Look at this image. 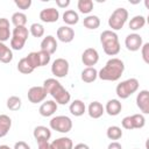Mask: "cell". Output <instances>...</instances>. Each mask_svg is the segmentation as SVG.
<instances>
[{"label":"cell","mask_w":149,"mask_h":149,"mask_svg":"<svg viewBox=\"0 0 149 149\" xmlns=\"http://www.w3.org/2000/svg\"><path fill=\"white\" fill-rule=\"evenodd\" d=\"M106 113L111 116H116L118 114H120L121 109H122V105L118 99H111L107 101L106 106L104 107Z\"/></svg>","instance_id":"cell-16"},{"label":"cell","mask_w":149,"mask_h":149,"mask_svg":"<svg viewBox=\"0 0 149 149\" xmlns=\"http://www.w3.org/2000/svg\"><path fill=\"white\" fill-rule=\"evenodd\" d=\"M136 105L144 114L149 113V91L142 90L136 97Z\"/></svg>","instance_id":"cell-14"},{"label":"cell","mask_w":149,"mask_h":149,"mask_svg":"<svg viewBox=\"0 0 149 149\" xmlns=\"http://www.w3.org/2000/svg\"><path fill=\"white\" fill-rule=\"evenodd\" d=\"M14 3L20 9H28L31 6V0H14Z\"/></svg>","instance_id":"cell-39"},{"label":"cell","mask_w":149,"mask_h":149,"mask_svg":"<svg viewBox=\"0 0 149 149\" xmlns=\"http://www.w3.org/2000/svg\"><path fill=\"white\" fill-rule=\"evenodd\" d=\"M28 28L26 27H15L12 31L10 37V47L14 50H21L24 47L26 41L28 40Z\"/></svg>","instance_id":"cell-6"},{"label":"cell","mask_w":149,"mask_h":149,"mask_svg":"<svg viewBox=\"0 0 149 149\" xmlns=\"http://www.w3.org/2000/svg\"><path fill=\"white\" fill-rule=\"evenodd\" d=\"M142 44H143L142 37L139 34H136V33L129 34L126 37V40H125V45H126V48L129 51H137V50H140Z\"/></svg>","instance_id":"cell-11"},{"label":"cell","mask_w":149,"mask_h":149,"mask_svg":"<svg viewBox=\"0 0 149 149\" xmlns=\"http://www.w3.org/2000/svg\"><path fill=\"white\" fill-rule=\"evenodd\" d=\"M21 99L16 95H12L7 99V108L10 111H19L21 108Z\"/></svg>","instance_id":"cell-32"},{"label":"cell","mask_w":149,"mask_h":149,"mask_svg":"<svg viewBox=\"0 0 149 149\" xmlns=\"http://www.w3.org/2000/svg\"><path fill=\"white\" fill-rule=\"evenodd\" d=\"M77 7H78L80 13L88 14L93 9V1L92 0H79L77 3Z\"/></svg>","instance_id":"cell-31"},{"label":"cell","mask_w":149,"mask_h":149,"mask_svg":"<svg viewBox=\"0 0 149 149\" xmlns=\"http://www.w3.org/2000/svg\"><path fill=\"white\" fill-rule=\"evenodd\" d=\"M99 61V54L94 48H87L81 55V62L87 68H93Z\"/></svg>","instance_id":"cell-10"},{"label":"cell","mask_w":149,"mask_h":149,"mask_svg":"<svg viewBox=\"0 0 149 149\" xmlns=\"http://www.w3.org/2000/svg\"><path fill=\"white\" fill-rule=\"evenodd\" d=\"M41 50L48 52L49 55H52L57 50V41L52 35L45 36L41 42Z\"/></svg>","instance_id":"cell-15"},{"label":"cell","mask_w":149,"mask_h":149,"mask_svg":"<svg viewBox=\"0 0 149 149\" xmlns=\"http://www.w3.org/2000/svg\"><path fill=\"white\" fill-rule=\"evenodd\" d=\"M0 149H12V148H9V147L6 146V144H2V146H0Z\"/></svg>","instance_id":"cell-46"},{"label":"cell","mask_w":149,"mask_h":149,"mask_svg":"<svg viewBox=\"0 0 149 149\" xmlns=\"http://www.w3.org/2000/svg\"><path fill=\"white\" fill-rule=\"evenodd\" d=\"M13 59V52L12 50L2 42H0V62L7 64L9 62H12Z\"/></svg>","instance_id":"cell-25"},{"label":"cell","mask_w":149,"mask_h":149,"mask_svg":"<svg viewBox=\"0 0 149 149\" xmlns=\"http://www.w3.org/2000/svg\"><path fill=\"white\" fill-rule=\"evenodd\" d=\"M72 149H90V148H88V146L85 144V143H78V144H76Z\"/></svg>","instance_id":"cell-45"},{"label":"cell","mask_w":149,"mask_h":149,"mask_svg":"<svg viewBox=\"0 0 149 149\" xmlns=\"http://www.w3.org/2000/svg\"><path fill=\"white\" fill-rule=\"evenodd\" d=\"M128 19V10L123 7L116 8L108 19V26L112 28V30H120L123 28L126 21Z\"/></svg>","instance_id":"cell-5"},{"label":"cell","mask_w":149,"mask_h":149,"mask_svg":"<svg viewBox=\"0 0 149 149\" xmlns=\"http://www.w3.org/2000/svg\"><path fill=\"white\" fill-rule=\"evenodd\" d=\"M83 24L87 29H97L100 26V19L97 15H88L84 19Z\"/></svg>","instance_id":"cell-28"},{"label":"cell","mask_w":149,"mask_h":149,"mask_svg":"<svg viewBox=\"0 0 149 149\" xmlns=\"http://www.w3.org/2000/svg\"><path fill=\"white\" fill-rule=\"evenodd\" d=\"M12 23L15 27H26L27 23V15L21 12H16L12 15Z\"/></svg>","instance_id":"cell-29"},{"label":"cell","mask_w":149,"mask_h":149,"mask_svg":"<svg viewBox=\"0 0 149 149\" xmlns=\"http://www.w3.org/2000/svg\"><path fill=\"white\" fill-rule=\"evenodd\" d=\"M29 33L34 36V37H42L44 35V27L41 23H33L29 28Z\"/></svg>","instance_id":"cell-34"},{"label":"cell","mask_w":149,"mask_h":149,"mask_svg":"<svg viewBox=\"0 0 149 149\" xmlns=\"http://www.w3.org/2000/svg\"><path fill=\"white\" fill-rule=\"evenodd\" d=\"M121 123H122V127H123L125 129H128V130L134 129V127H133V121H132V116H130V115L125 116V118L122 119Z\"/></svg>","instance_id":"cell-40"},{"label":"cell","mask_w":149,"mask_h":149,"mask_svg":"<svg viewBox=\"0 0 149 149\" xmlns=\"http://www.w3.org/2000/svg\"><path fill=\"white\" fill-rule=\"evenodd\" d=\"M87 113L91 118L93 119H99L100 116H102V114L105 113V108L104 106L99 102V101H92L90 105H88V108H87Z\"/></svg>","instance_id":"cell-19"},{"label":"cell","mask_w":149,"mask_h":149,"mask_svg":"<svg viewBox=\"0 0 149 149\" xmlns=\"http://www.w3.org/2000/svg\"><path fill=\"white\" fill-rule=\"evenodd\" d=\"M141 54H142V58L143 61L149 64V43H144L141 47Z\"/></svg>","instance_id":"cell-38"},{"label":"cell","mask_w":149,"mask_h":149,"mask_svg":"<svg viewBox=\"0 0 149 149\" xmlns=\"http://www.w3.org/2000/svg\"><path fill=\"white\" fill-rule=\"evenodd\" d=\"M69 62L64 58H56L51 65V72L57 78H64L69 73Z\"/></svg>","instance_id":"cell-8"},{"label":"cell","mask_w":149,"mask_h":149,"mask_svg":"<svg viewBox=\"0 0 149 149\" xmlns=\"http://www.w3.org/2000/svg\"><path fill=\"white\" fill-rule=\"evenodd\" d=\"M63 21L68 24V26H73L76 23H78L79 21V15L77 12L72 10V9H68L64 12L63 14Z\"/></svg>","instance_id":"cell-26"},{"label":"cell","mask_w":149,"mask_h":149,"mask_svg":"<svg viewBox=\"0 0 149 149\" xmlns=\"http://www.w3.org/2000/svg\"><path fill=\"white\" fill-rule=\"evenodd\" d=\"M26 59H27V62L29 63V65H30L34 70H35L36 68L41 66V65H40V58H38V52H37V51H36V52H29V54L27 55Z\"/></svg>","instance_id":"cell-36"},{"label":"cell","mask_w":149,"mask_h":149,"mask_svg":"<svg viewBox=\"0 0 149 149\" xmlns=\"http://www.w3.org/2000/svg\"><path fill=\"white\" fill-rule=\"evenodd\" d=\"M57 38L63 43H70L74 38V30L69 26H62L57 29Z\"/></svg>","instance_id":"cell-13"},{"label":"cell","mask_w":149,"mask_h":149,"mask_svg":"<svg viewBox=\"0 0 149 149\" xmlns=\"http://www.w3.org/2000/svg\"><path fill=\"white\" fill-rule=\"evenodd\" d=\"M43 87H44V90L48 94H51V97L55 99V102L57 105L58 104L59 105H66L71 99L70 93L55 78L45 79L44 83H43Z\"/></svg>","instance_id":"cell-2"},{"label":"cell","mask_w":149,"mask_h":149,"mask_svg":"<svg viewBox=\"0 0 149 149\" xmlns=\"http://www.w3.org/2000/svg\"><path fill=\"white\" fill-rule=\"evenodd\" d=\"M98 78V71L94 68H86L81 71V80L85 83H93Z\"/></svg>","instance_id":"cell-24"},{"label":"cell","mask_w":149,"mask_h":149,"mask_svg":"<svg viewBox=\"0 0 149 149\" xmlns=\"http://www.w3.org/2000/svg\"><path fill=\"white\" fill-rule=\"evenodd\" d=\"M10 127H12V119L6 114H0V137L6 136Z\"/></svg>","instance_id":"cell-23"},{"label":"cell","mask_w":149,"mask_h":149,"mask_svg":"<svg viewBox=\"0 0 149 149\" xmlns=\"http://www.w3.org/2000/svg\"><path fill=\"white\" fill-rule=\"evenodd\" d=\"M47 94L43 86H33L28 90V100L31 104H38L47 98Z\"/></svg>","instance_id":"cell-9"},{"label":"cell","mask_w":149,"mask_h":149,"mask_svg":"<svg viewBox=\"0 0 149 149\" xmlns=\"http://www.w3.org/2000/svg\"><path fill=\"white\" fill-rule=\"evenodd\" d=\"M14 149H30V147L24 141H19L14 144Z\"/></svg>","instance_id":"cell-41"},{"label":"cell","mask_w":149,"mask_h":149,"mask_svg":"<svg viewBox=\"0 0 149 149\" xmlns=\"http://www.w3.org/2000/svg\"><path fill=\"white\" fill-rule=\"evenodd\" d=\"M17 70L21 72V73H23V74H29V73H31L33 71H34V69L29 65V63L27 62V59H26V57H23V58H21L20 61H19V63H17Z\"/></svg>","instance_id":"cell-33"},{"label":"cell","mask_w":149,"mask_h":149,"mask_svg":"<svg viewBox=\"0 0 149 149\" xmlns=\"http://www.w3.org/2000/svg\"><path fill=\"white\" fill-rule=\"evenodd\" d=\"M125 71V64L120 58H111L107 61L105 66L98 72V77L101 80L115 81L120 79Z\"/></svg>","instance_id":"cell-1"},{"label":"cell","mask_w":149,"mask_h":149,"mask_svg":"<svg viewBox=\"0 0 149 149\" xmlns=\"http://www.w3.org/2000/svg\"><path fill=\"white\" fill-rule=\"evenodd\" d=\"M57 111V104L55 102V100H47L44 101L41 106H40V114L42 116H51L55 112Z\"/></svg>","instance_id":"cell-17"},{"label":"cell","mask_w":149,"mask_h":149,"mask_svg":"<svg viewBox=\"0 0 149 149\" xmlns=\"http://www.w3.org/2000/svg\"><path fill=\"white\" fill-rule=\"evenodd\" d=\"M100 42L104 51L108 56H115L120 52V43L116 33L113 30H104L100 34Z\"/></svg>","instance_id":"cell-3"},{"label":"cell","mask_w":149,"mask_h":149,"mask_svg":"<svg viewBox=\"0 0 149 149\" xmlns=\"http://www.w3.org/2000/svg\"><path fill=\"white\" fill-rule=\"evenodd\" d=\"M38 58H40V65H41V66H44V65L49 64L50 58H51V55H49V54L45 52V51L40 50V51H38Z\"/></svg>","instance_id":"cell-37"},{"label":"cell","mask_w":149,"mask_h":149,"mask_svg":"<svg viewBox=\"0 0 149 149\" xmlns=\"http://www.w3.org/2000/svg\"><path fill=\"white\" fill-rule=\"evenodd\" d=\"M56 5L59 8H66L70 5V0H56Z\"/></svg>","instance_id":"cell-43"},{"label":"cell","mask_w":149,"mask_h":149,"mask_svg":"<svg viewBox=\"0 0 149 149\" xmlns=\"http://www.w3.org/2000/svg\"><path fill=\"white\" fill-rule=\"evenodd\" d=\"M37 144H38V149H52L51 144L48 141H40L37 142Z\"/></svg>","instance_id":"cell-42"},{"label":"cell","mask_w":149,"mask_h":149,"mask_svg":"<svg viewBox=\"0 0 149 149\" xmlns=\"http://www.w3.org/2000/svg\"><path fill=\"white\" fill-rule=\"evenodd\" d=\"M50 144H51L52 149H72L73 148L72 140L69 137H65V136L54 140Z\"/></svg>","instance_id":"cell-20"},{"label":"cell","mask_w":149,"mask_h":149,"mask_svg":"<svg viewBox=\"0 0 149 149\" xmlns=\"http://www.w3.org/2000/svg\"><path fill=\"white\" fill-rule=\"evenodd\" d=\"M34 137L37 142L40 141H49L51 137V132L48 127L45 126H37L34 129Z\"/></svg>","instance_id":"cell-18"},{"label":"cell","mask_w":149,"mask_h":149,"mask_svg":"<svg viewBox=\"0 0 149 149\" xmlns=\"http://www.w3.org/2000/svg\"><path fill=\"white\" fill-rule=\"evenodd\" d=\"M146 24V17L143 15H136L129 21V28L132 30H140Z\"/></svg>","instance_id":"cell-27"},{"label":"cell","mask_w":149,"mask_h":149,"mask_svg":"<svg viewBox=\"0 0 149 149\" xmlns=\"http://www.w3.org/2000/svg\"><path fill=\"white\" fill-rule=\"evenodd\" d=\"M40 19H41V21L47 22V23L57 22L59 19V12H58V9H56L54 7L44 8L40 12Z\"/></svg>","instance_id":"cell-12"},{"label":"cell","mask_w":149,"mask_h":149,"mask_svg":"<svg viewBox=\"0 0 149 149\" xmlns=\"http://www.w3.org/2000/svg\"><path fill=\"white\" fill-rule=\"evenodd\" d=\"M139 86H140V83L136 78H129L118 84L115 91L120 99H127L139 90Z\"/></svg>","instance_id":"cell-4"},{"label":"cell","mask_w":149,"mask_h":149,"mask_svg":"<svg viewBox=\"0 0 149 149\" xmlns=\"http://www.w3.org/2000/svg\"><path fill=\"white\" fill-rule=\"evenodd\" d=\"M106 135L109 140H113V141H116L122 137V130L120 127L118 126H111L107 128V132H106Z\"/></svg>","instance_id":"cell-30"},{"label":"cell","mask_w":149,"mask_h":149,"mask_svg":"<svg viewBox=\"0 0 149 149\" xmlns=\"http://www.w3.org/2000/svg\"><path fill=\"white\" fill-rule=\"evenodd\" d=\"M49 125H50V128L52 130H56V132H59V133H69L72 128V121L66 115L54 116L50 120Z\"/></svg>","instance_id":"cell-7"},{"label":"cell","mask_w":149,"mask_h":149,"mask_svg":"<svg viewBox=\"0 0 149 149\" xmlns=\"http://www.w3.org/2000/svg\"><path fill=\"white\" fill-rule=\"evenodd\" d=\"M69 109H70V113H71L72 115H74V116H81V115L85 113L86 107H85V104H84L81 100L76 99V100H73V101L70 104Z\"/></svg>","instance_id":"cell-22"},{"label":"cell","mask_w":149,"mask_h":149,"mask_svg":"<svg viewBox=\"0 0 149 149\" xmlns=\"http://www.w3.org/2000/svg\"><path fill=\"white\" fill-rule=\"evenodd\" d=\"M10 37L9 21L6 17H0V42H6Z\"/></svg>","instance_id":"cell-21"},{"label":"cell","mask_w":149,"mask_h":149,"mask_svg":"<svg viewBox=\"0 0 149 149\" xmlns=\"http://www.w3.org/2000/svg\"><path fill=\"white\" fill-rule=\"evenodd\" d=\"M132 116V121H133V127L134 129H140L143 128L146 125V119L143 116V114H133Z\"/></svg>","instance_id":"cell-35"},{"label":"cell","mask_w":149,"mask_h":149,"mask_svg":"<svg viewBox=\"0 0 149 149\" xmlns=\"http://www.w3.org/2000/svg\"><path fill=\"white\" fill-rule=\"evenodd\" d=\"M107 149H122V147H121V144H120L119 142L113 141V142H111V143L108 144Z\"/></svg>","instance_id":"cell-44"}]
</instances>
